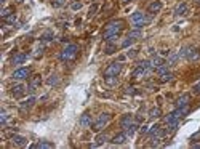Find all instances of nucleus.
Segmentation results:
<instances>
[{
	"mask_svg": "<svg viewBox=\"0 0 200 149\" xmlns=\"http://www.w3.org/2000/svg\"><path fill=\"white\" fill-rule=\"evenodd\" d=\"M79 55V47H77L75 43H69L67 47H66L63 51L59 53V59L67 63V61H74L75 56Z\"/></svg>",
	"mask_w": 200,
	"mask_h": 149,
	"instance_id": "obj_1",
	"label": "nucleus"
},
{
	"mask_svg": "<svg viewBox=\"0 0 200 149\" xmlns=\"http://www.w3.org/2000/svg\"><path fill=\"white\" fill-rule=\"evenodd\" d=\"M123 29V21H112V22H109V24L106 26V31H104V39H109V37H112V36H119V32Z\"/></svg>",
	"mask_w": 200,
	"mask_h": 149,
	"instance_id": "obj_2",
	"label": "nucleus"
},
{
	"mask_svg": "<svg viewBox=\"0 0 200 149\" xmlns=\"http://www.w3.org/2000/svg\"><path fill=\"white\" fill-rule=\"evenodd\" d=\"M149 21H151V18L146 16L144 13H141V11H136V13L131 15V22H133V26H135L136 29H141V27L146 26Z\"/></svg>",
	"mask_w": 200,
	"mask_h": 149,
	"instance_id": "obj_3",
	"label": "nucleus"
},
{
	"mask_svg": "<svg viewBox=\"0 0 200 149\" xmlns=\"http://www.w3.org/2000/svg\"><path fill=\"white\" fill-rule=\"evenodd\" d=\"M122 71V63L120 61H115V63H110V64L106 67L104 71V77H117Z\"/></svg>",
	"mask_w": 200,
	"mask_h": 149,
	"instance_id": "obj_4",
	"label": "nucleus"
},
{
	"mask_svg": "<svg viewBox=\"0 0 200 149\" xmlns=\"http://www.w3.org/2000/svg\"><path fill=\"white\" fill-rule=\"evenodd\" d=\"M109 120H110V114H106V112H103L101 116L98 117V120L94 124H91V127H93V130L94 131H101L106 125L109 124Z\"/></svg>",
	"mask_w": 200,
	"mask_h": 149,
	"instance_id": "obj_5",
	"label": "nucleus"
},
{
	"mask_svg": "<svg viewBox=\"0 0 200 149\" xmlns=\"http://www.w3.org/2000/svg\"><path fill=\"white\" fill-rule=\"evenodd\" d=\"M31 76V69L29 67H21V69H16L13 72V80H24Z\"/></svg>",
	"mask_w": 200,
	"mask_h": 149,
	"instance_id": "obj_6",
	"label": "nucleus"
},
{
	"mask_svg": "<svg viewBox=\"0 0 200 149\" xmlns=\"http://www.w3.org/2000/svg\"><path fill=\"white\" fill-rule=\"evenodd\" d=\"M131 125H133V116L131 114H125V116L120 119V127L123 130H126L128 127H131Z\"/></svg>",
	"mask_w": 200,
	"mask_h": 149,
	"instance_id": "obj_7",
	"label": "nucleus"
},
{
	"mask_svg": "<svg viewBox=\"0 0 200 149\" xmlns=\"http://www.w3.org/2000/svg\"><path fill=\"white\" fill-rule=\"evenodd\" d=\"M187 112H189V104H187V106H181V107H176V109L173 111V116H175V119H178V120H179L181 117L187 116Z\"/></svg>",
	"mask_w": 200,
	"mask_h": 149,
	"instance_id": "obj_8",
	"label": "nucleus"
},
{
	"mask_svg": "<svg viewBox=\"0 0 200 149\" xmlns=\"http://www.w3.org/2000/svg\"><path fill=\"white\" fill-rule=\"evenodd\" d=\"M40 83H42L40 76H34V77H32V80H31V83H29V87H27V91H29V93H34L35 88H37Z\"/></svg>",
	"mask_w": 200,
	"mask_h": 149,
	"instance_id": "obj_9",
	"label": "nucleus"
},
{
	"mask_svg": "<svg viewBox=\"0 0 200 149\" xmlns=\"http://www.w3.org/2000/svg\"><path fill=\"white\" fill-rule=\"evenodd\" d=\"M128 140V135L125 133V131H122V133H119V135H115L112 140H110V143L112 144H123V143Z\"/></svg>",
	"mask_w": 200,
	"mask_h": 149,
	"instance_id": "obj_10",
	"label": "nucleus"
},
{
	"mask_svg": "<svg viewBox=\"0 0 200 149\" xmlns=\"http://www.w3.org/2000/svg\"><path fill=\"white\" fill-rule=\"evenodd\" d=\"M151 72V71H147V69H144V67H141L139 64H138V67L135 71H133V74H131V77L133 79H141V77H144V76H147V74Z\"/></svg>",
	"mask_w": 200,
	"mask_h": 149,
	"instance_id": "obj_11",
	"label": "nucleus"
},
{
	"mask_svg": "<svg viewBox=\"0 0 200 149\" xmlns=\"http://www.w3.org/2000/svg\"><path fill=\"white\" fill-rule=\"evenodd\" d=\"M26 59H27V55L26 53H18V55H15L13 58H11V64H15V66L23 64Z\"/></svg>",
	"mask_w": 200,
	"mask_h": 149,
	"instance_id": "obj_12",
	"label": "nucleus"
},
{
	"mask_svg": "<svg viewBox=\"0 0 200 149\" xmlns=\"http://www.w3.org/2000/svg\"><path fill=\"white\" fill-rule=\"evenodd\" d=\"M149 13L151 15H155V13H159L160 10H162V2H159V0H155V2H152L151 5H149Z\"/></svg>",
	"mask_w": 200,
	"mask_h": 149,
	"instance_id": "obj_13",
	"label": "nucleus"
},
{
	"mask_svg": "<svg viewBox=\"0 0 200 149\" xmlns=\"http://www.w3.org/2000/svg\"><path fill=\"white\" fill-rule=\"evenodd\" d=\"M11 141H13V144H16V146H26L27 144V140L24 138V136H21V135H13Z\"/></svg>",
	"mask_w": 200,
	"mask_h": 149,
	"instance_id": "obj_14",
	"label": "nucleus"
},
{
	"mask_svg": "<svg viewBox=\"0 0 200 149\" xmlns=\"http://www.w3.org/2000/svg\"><path fill=\"white\" fill-rule=\"evenodd\" d=\"M91 125V116L88 112H85L83 116L80 117V127H83V128H87V127H90Z\"/></svg>",
	"mask_w": 200,
	"mask_h": 149,
	"instance_id": "obj_15",
	"label": "nucleus"
},
{
	"mask_svg": "<svg viewBox=\"0 0 200 149\" xmlns=\"http://www.w3.org/2000/svg\"><path fill=\"white\" fill-rule=\"evenodd\" d=\"M163 64H165V61H163L162 56H154V58L151 59V67L152 69H157V67L163 66Z\"/></svg>",
	"mask_w": 200,
	"mask_h": 149,
	"instance_id": "obj_16",
	"label": "nucleus"
},
{
	"mask_svg": "<svg viewBox=\"0 0 200 149\" xmlns=\"http://www.w3.org/2000/svg\"><path fill=\"white\" fill-rule=\"evenodd\" d=\"M32 147H35V149H51V147H54V144L50 143V141H38Z\"/></svg>",
	"mask_w": 200,
	"mask_h": 149,
	"instance_id": "obj_17",
	"label": "nucleus"
},
{
	"mask_svg": "<svg viewBox=\"0 0 200 149\" xmlns=\"http://www.w3.org/2000/svg\"><path fill=\"white\" fill-rule=\"evenodd\" d=\"M189 101H191V96L189 95H182L181 98L176 100V107H181V106H187Z\"/></svg>",
	"mask_w": 200,
	"mask_h": 149,
	"instance_id": "obj_18",
	"label": "nucleus"
},
{
	"mask_svg": "<svg viewBox=\"0 0 200 149\" xmlns=\"http://www.w3.org/2000/svg\"><path fill=\"white\" fill-rule=\"evenodd\" d=\"M24 90H26V87L23 83H18V85H15V87H11V93L15 95V96H21L24 93Z\"/></svg>",
	"mask_w": 200,
	"mask_h": 149,
	"instance_id": "obj_19",
	"label": "nucleus"
},
{
	"mask_svg": "<svg viewBox=\"0 0 200 149\" xmlns=\"http://www.w3.org/2000/svg\"><path fill=\"white\" fill-rule=\"evenodd\" d=\"M117 51V45H115L114 42H107L106 43V47H104V53L106 55H112Z\"/></svg>",
	"mask_w": 200,
	"mask_h": 149,
	"instance_id": "obj_20",
	"label": "nucleus"
},
{
	"mask_svg": "<svg viewBox=\"0 0 200 149\" xmlns=\"http://www.w3.org/2000/svg\"><path fill=\"white\" fill-rule=\"evenodd\" d=\"M47 83L50 85V87H56V85L59 83V76L58 74H51V76L47 79Z\"/></svg>",
	"mask_w": 200,
	"mask_h": 149,
	"instance_id": "obj_21",
	"label": "nucleus"
},
{
	"mask_svg": "<svg viewBox=\"0 0 200 149\" xmlns=\"http://www.w3.org/2000/svg\"><path fill=\"white\" fill-rule=\"evenodd\" d=\"M186 13H187V3H179L175 10V15H178V16H182Z\"/></svg>",
	"mask_w": 200,
	"mask_h": 149,
	"instance_id": "obj_22",
	"label": "nucleus"
},
{
	"mask_svg": "<svg viewBox=\"0 0 200 149\" xmlns=\"http://www.w3.org/2000/svg\"><path fill=\"white\" fill-rule=\"evenodd\" d=\"M109 140V136L106 135V133H99L98 136H96V143H94V144H91L93 147L94 146H99V144H103V143H106Z\"/></svg>",
	"mask_w": 200,
	"mask_h": 149,
	"instance_id": "obj_23",
	"label": "nucleus"
},
{
	"mask_svg": "<svg viewBox=\"0 0 200 149\" xmlns=\"http://www.w3.org/2000/svg\"><path fill=\"white\" fill-rule=\"evenodd\" d=\"M162 116V111H160V107H152L151 111H149V117L151 119H159Z\"/></svg>",
	"mask_w": 200,
	"mask_h": 149,
	"instance_id": "obj_24",
	"label": "nucleus"
},
{
	"mask_svg": "<svg viewBox=\"0 0 200 149\" xmlns=\"http://www.w3.org/2000/svg\"><path fill=\"white\" fill-rule=\"evenodd\" d=\"M128 37H130V39H133V40H135V39H141V37H143V32H141L139 29L130 31V32H128Z\"/></svg>",
	"mask_w": 200,
	"mask_h": 149,
	"instance_id": "obj_25",
	"label": "nucleus"
},
{
	"mask_svg": "<svg viewBox=\"0 0 200 149\" xmlns=\"http://www.w3.org/2000/svg\"><path fill=\"white\" fill-rule=\"evenodd\" d=\"M34 103H35V96H31L29 100H26L23 104H21V107H23V109L26 107V109H27V107H32V106H34Z\"/></svg>",
	"mask_w": 200,
	"mask_h": 149,
	"instance_id": "obj_26",
	"label": "nucleus"
},
{
	"mask_svg": "<svg viewBox=\"0 0 200 149\" xmlns=\"http://www.w3.org/2000/svg\"><path fill=\"white\" fill-rule=\"evenodd\" d=\"M170 80H173V74H171V72H166V74H163V76H160V82H162V83L170 82Z\"/></svg>",
	"mask_w": 200,
	"mask_h": 149,
	"instance_id": "obj_27",
	"label": "nucleus"
},
{
	"mask_svg": "<svg viewBox=\"0 0 200 149\" xmlns=\"http://www.w3.org/2000/svg\"><path fill=\"white\" fill-rule=\"evenodd\" d=\"M178 59H179V55H178V53H170V58H168V66H173Z\"/></svg>",
	"mask_w": 200,
	"mask_h": 149,
	"instance_id": "obj_28",
	"label": "nucleus"
},
{
	"mask_svg": "<svg viewBox=\"0 0 200 149\" xmlns=\"http://www.w3.org/2000/svg\"><path fill=\"white\" fill-rule=\"evenodd\" d=\"M10 15H13V8H11V7L3 8L2 11H0V16H2V19H3V18H7V16H10Z\"/></svg>",
	"mask_w": 200,
	"mask_h": 149,
	"instance_id": "obj_29",
	"label": "nucleus"
},
{
	"mask_svg": "<svg viewBox=\"0 0 200 149\" xmlns=\"http://www.w3.org/2000/svg\"><path fill=\"white\" fill-rule=\"evenodd\" d=\"M155 71H157V74H159V76H163V74H166V72H168V64H163V66H160V67H157Z\"/></svg>",
	"mask_w": 200,
	"mask_h": 149,
	"instance_id": "obj_30",
	"label": "nucleus"
},
{
	"mask_svg": "<svg viewBox=\"0 0 200 149\" xmlns=\"http://www.w3.org/2000/svg\"><path fill=\"white\" fill-rule=\"evenodd\" d=\"M136 128H138V127H136V124H133V125H131V127H128V128H126V130H125V133H126V135H128V138H130V136H133V135H135V131H136Z\"/></svg>",
	"mask_w": 200,
	"mask_h": 149,
	"instance_id": "obj_31",
	"label": "nucleus"
},
{
	"mask_svg": "<svg viewBox=\"0 0 200 149\" xmlns=\"http://www.w3.org/2000/svg\"><path fill=\"white\" fill-rule=\"evenodd\" d=\"M53 39V32L51 31H45L42 34V40H45V42H48V40H51Z\"/></svg>",
	"mask_w": 200,
	"mask_h": 149,
	"instance_id": "obj_32",
	"label": "nucleus"
},
{
	"mask_svg": "<svg viewBox=\"0 0 200 149\" xmlns=\"http://www.w3.org/2000/svg\"><path fill=\"white\" fill-rule=\"evenodd\" d=\"M15 21H16V15L15 13L10 15V16H7V18H3V22H7V24H13Z\"/></svg>",
	"mask_w": 200,
	"mask_h": 149,
	"instance_id": "obj_33",
	"label": "nucleus"
},
{
	"mask_svg": "<svg viewBox=\"0 0 200 149\" xmlns=\"http://www.w3.org/2000/svg\"><path fill=\"white\" fill-rule=\"evenodd\" d=\"M98 5L96 3H94V5H91V7H90V11H88V18H91V16H94V15H96V11H98Z\"/></svg>",
	"mask_w": 200,
	"mask_h": 149,
	"instance_id": "obj_34",
	"label": "nucleus"
},
{
	"mask_svg": "<svg viewBox=\"0 0 200 149\" xmlns=\"http://www.w3.org/2000/svg\"><path fill=\"white\" fill-rule=\"evenodd\" d=\"M66 3V0H51V5L54 8H59V7H63V5Z\"/></svg>",
	"mask_w": 200,
	"mask_h": 149,
	"instance_id": "obj_35",
	"label": "nucleus"
},
{
	"mask_svg": "<svg viewBox=\"0 0 200 149\" xmlns=\"http://www.w3.org/2000/svg\"><path fill=\"white\" fill-rule=\"evenodd\" d=\"M104 80H106L107 85H115L117 83V77H104Z\"/></svg>",
	"mask_w": 200,
	"mask_h": 149,
	"instance_id": "obj_36",
	"label": "nucleus"
},
{
	"mask_svg": "<svg viewBox=\"0 0 200 149\" xmlns=\"http://www.w3.org/2000/svg\"><path fill=\"white\" fill-rule=\"evenodd\" d=\"M70 8H72V10H74V11H77V10H80V8H82V2H74V3H72V5H70Z\"/></svg>",
	"mask_w": 200,
	"mask_h": 149,
	"instance_id": "obj_37",
	"label": "nucleus"
},
{
	"mask_svg": "<svg viewBox=\"0 0 200 149\" xmlns=\"http://www.w3.org/2000/svg\"><path fill=\"white\" fill-rule=\"evenodd\" d=\"M7 119H8L7 112H3V111H2V114H0V122H2V125H5V124H7Z\"/></svg>",
	"mask_w": 200,
	"mask_h": 149,
	"instance_id": "obj_38",
	"label": "nucleus"
},
{
	"mask_svg": "<svg viewBox=\"0 0 200 149\" xmlns=\"http://www.w3.org/2000/svg\"><path fill=\"white\" fill-rule=\"evenodd\" d=\"M173 120H178V119H175L173 112H171V114H168V116L165 117V124H170V122H173Z\"/></svg>",
	"mask_w": 200,
	"mask_h": 149,
	"instance_id": "obj_39",
	"label": "nucleus"
},
{
	"mask_svg": "<svg viewBox=\"0 0 200 149\" xmlns=\"http://www.w3.org/2000/svg\"><path fill=\"white\" fill-rule=\"evenodd\" d=\"M133 43V39H126V40H123V43H122V47H123V48H126V47H130V45Z\"/></svg>",
	"mask_w": 200,
	"mask_h": 149,
	"instance_id": "obj_40",
	"label": "nucleus"
},
{
	"mask_svg": "<svg viewBox=\"0 0 200 149\" xmlns=\"http://www.w3.org/2000/svg\"><path fill=\"white\" fill-rule=\"evenodd\" d=\"M192 91H194V93H195V95H200V82H198L197 85H194Z\"/></svg>",
	"mask_w": 200,
	"mask_h": 149,
	"instance_id": "obj_41",
	"label": "nucleus"
},
{
	"mask_svg": "<svg viewBox=\"0 0 200 149\" xmlns=\"http://www.w3.org/2000/svg\"><path fill=\"white\" fill-rule=\"evenodd\" d=\"M136 53H138L136 50H130L128 53H126V56H128V58H135V56H136Z\"/></svg>",
	"mask_w": 200,
	"mask_h": 149,
	"instance_id": "obj_42",
	"label": "nucleus"
},
{
	"mask_svg": "<svg viewBox=\"0 0 200 149\" xmlns=\"http://www.w3.org/2000/svg\"><path fill=\"white\" fill-rule=\"evenodd\" d=\"M141 133L144 135V133H149V127H147V125H143V127H141Z\"/></svg>",
	"mask_w": 200,
	"mask_h": 149,
	"instance_id": "obj_43",
	"label": "nucleus"
},
{
	"mask_svg": "<svg viewBox=\"0 0 200 149\" xmlns=\"http://www.w3.org/2000/svg\"><path fill=\"white\" fill-rule=\"evenodd\" d=\"M192 141H197V140H200V131H197L195 135H192V138H191Z\"/></svg>",
	"mask_w": 200,
	"mask_h": 149,
	"instance_id": "obj_44",
	"label": "nucleus"
},
{
	"mask_svg": "<svg viewBox=\"0 0 200 149\" xmlns=\"http://www.w3.org/2000/svg\"><path fill=\"white\" fill-rule=\"evenodd\" d=\"M192 147H197V149H200V144H192Z\"/></svg>",
	"mask_w": 200,
	"mask_h": 149,
	"instance_id": "obj_45",
	"label": "nucleus"
},
{
	"mask_svg": "<svg viewBox=\"0 0 200 149\" xmlns=\"http://www.w3.org/2000/svg\"><path fill=\"white\" fill-rule=\"evenodd\" d=\"M16 2H18V3H21V2H23V0H16Z\"/></svg>",
	"mask_w": 200,
	"mask_h": 149,
	"instance_id": "obj_46",
	"label": "nucleus"
},
{
	"mask_svg": "<svg viewBox=\"0 0 200 149\" xmlns=\"http://www.w3.org/2000/svg\"><path fill=\"white\" fill-rule=\"evenodd\" d=\"M122 2H130V0H122Z\"/></svg>",
	"mask_w": 200,
	"mask_h": 149,
	"instance_id": "obj_47",
	"label": "nucleus"
}]
</instances>
